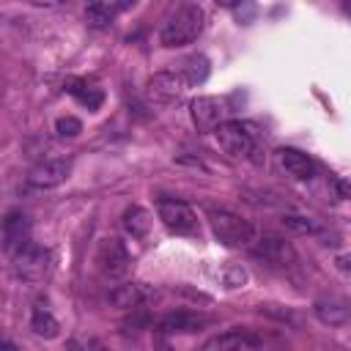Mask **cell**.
Masks as SVG:
<instances>
[{
  "label": "cell",
  "mask_w": 351,
  "mask_h": 351,
  "mask_svg": "<svg viewBox=\"0 0 351 351\" xmlns=\"http://www.w3.org/2000/svg\"><path fill=\"white\" fill-rule=\"evenodd\" d=\"M277 162L296 181H307V178L315 176V162L304 151H299V148H280L277 151Z\"/></svg>",
  "instance_id": "obj_12"
},
{
  "label": "cell",
  "mask_w": 351,
  "mask_h": 351,
  "mask_svg": "<svg viewBox=\"0 0 351 351\" xmlns=\"http://www.w3.org/2000/svg\"><path fill=\"white\" fill-rule=\"evenodd\" d=\"M148 296H151V291L143 282H123V285H115L110 291V304L112 307H121V310H134Z\"/></svg>",
  "instance_id": "obj_16"
},
{
  "label": "cell",
  "mask_w": 351,
  "mask_h": 351,
  "mask_svg": "<svg viewBox=\"0 0 351 351\" xmlns=\"http://www.w3.org/2000/svg\"><path fill=\"white\" fill-rule=\"evenodd\" d=\"M14 271L16 277L27 280V282H38L47 277L49 271V250H44L41 244H33L27 241L22 250H16L14 255Z\"/></svg>",
  "instance_id": "obj_6"
},
{
  "label": "cell",
  "mask_w": 351,
  "mask_h": 351,
  "mask_svg": "<svg viewBox=\"0 0 351 351\" xmlns=\"http://www.w3.org/2000/svg\"><path fill=\"white\" fill-rule=\"evenodd\" d=\"M71 173V162L69 159H44L38 165L30 167L27 173V181L38 189H52V186H60Z\"/></svg>",
  "instance_id": "obj_8"
},
{
  "label": "cell",
  "mask_w": 351,
  "mask_h": 351,
  "mask_svg": "<svg viewBox=\"0 0 351 351\" xmlns=\"http://www.w3.org/2000/svg\"><path fill=\"white\" fill-rule=\"evenodd\" d=\"M222 101L217 96H197L189 104V115L197 132H217V126L222 123Z\"/></svg>",
  "instance_id": "obj_9"
},
{
  "label": "cell",
  "mask_w": 351,
  "mask_h": 351,
  "mask_svg": "<svg viewBox=\"0 0 351 351\" xmlns=\"http://www.w3.org/2000/svg\"><path fill=\"white\" fill-rule=\"evenodd\" d=\"M222 282H225V288H241L247 282V269L239 263H230L222 274Z\"/></svg>",
  "instance_id": "obj_24"
},
{
  "label": "cell",
  "mask_w": 351,
  "mask_h": 351,
  "mask_svg": "<svg viewBox=\"0 0 351 351\" xmlns=\"http://www.w3.org/2000/svg\"><path fill=\"white\" fill-rule=\"evenodd\" d=\"M178 71H181V80L186 85H203L208 80L211 66H208V58L206 55H189L186 60H181V69Z\"/></svg>",
  "instance_id": "obj_20"
},
{
  "label": "cell",
  "mask_w": 351,
  "mask_h": 351,
  "mask_svg": "<svg viewBox=\"0 0 351 351\" xmlns=\"http://www.w3.org/2000/svg\"><path fill=\"white\" fill-rule=\"evenodd\" d=\"M156 214H159L162 225L170 233H176V236H192V233H197V217H195L192 206L184 203V200L162 197L156 203Z\"/></svg>",
  "instance_id": "obj_3"
},
{
  "label": "cell",
  "mask_w": 351,
  "mask_h": 351,
  "mask_svg": "<svg viewBox=\"0 0 351 351\" xmlns=\"http://www.w3.org/2000/svg\"><path fill=\"white\" fill-rule=\"evenodd\" d=\"M184 80L181 74H173V71H156L148 77L145 82V99L151 104H176L181 101L184 96Z\"/></svg>",
  "instance_id": "obj_7"
},
{
  "label": "cell",
  "mask_w": 351,
  "mask_h": 351,
  "mask_svg": "<svg viewBox=\"0 0 351 351\" xmlns=\"http://www.w3.org/2000/svg\"><path fill=\"white\" fill-rule=\"evenodd\" d=\"M0 351H19V348H16V346H14L11 340H3V346H0Z\"/></svg>",
  "instance_id": "obj_29"
},
{
  "label": "cell",
  "mask_w": 351,
  "mask_h": 351,
  "mask_svg": "<svg viewBox=\"0 0 351 351\" xmlns=\"http://www.w3.org/2000/svg\"><path fill=\"white\" fill-rule=\"evenodd\" d=\"M255 255H261L263 261H269L274 266H293L296 263V250L285 239H277V236L261 239L255 247Z\"/></svg>",
  "instance_id": "obj_13"
},
{
  "label": "cell",
  "mask_w": 351,
  "mask_h": 351,
  "mask_svg": "<svg viewBox=\"0 0 351 351\" xmlns=\"http://www.w3.org/2000/svg\"><path fill=\"white\" fill-rule=\"evenodd\" d=\"M96 263H99V271L104 277L121 280L132 266V255L118 236H104L99 241V250H96Z\"/></svg>",
  "instance_id": "obj_4"
},
{
  "label": "cell",
  "mask_w": 351,
  "mask_h": 351,
  "mask_svg": "<svg viewBox=\"0 0 351 351\" xmlns=\"http://www.w3.org/2000/svg\"><path fill=\"white\" fill-rule=\"evenodd\" d=\"M154 346H156V351H176V348H173V346H170V343H167L162 335L156 337V343H154Z\"/></svg>",
  "instance_id": "obj_27"
},
{
  "label": "cell",
  "mask_w": 351,
  "mask_h": 351,
  "mask_svg": "<svg viewBox=\"0 0 351 351\" xmlns=\"http://www.w3.org/2000/svg\"><path fill=\"white\" fill-rule=\"evenodd\" d=\"M343 11H346V14L351 16V3H346V5H343Z\"/></svg>",
  "instance_id": "obj_30"
},
{
  "label": "cell",
  "mask_w": 351,
  "mask_h": 351,
  "mask_svg": "<svg viewBox=\"0 0 351 351\" xmlns=\"http://www.w3.org/2000/svg\"><path fill=\"white\" fill-rule=\"evenodd\" d=\"M66 351H88V348H85V346H80L77 340H69V343H66Z\"/></svg>",
  "instance_id": "obj_28"
},
{
  "label": "cell",
  "mask_w": 351,
  "mask_h": 351,
  "mask_svg": "<svg viewBox=\"0 0 351 351\" xmlns=\"http://www.w3.org/2000/svg\"><path fill=\"white\" fill-rule=\"evenodd\" d=\"M203 324H206V318H200L197 313H189V310H176V313H167V315H162V318H159L156 332H159V335L197 332Z\"/></svg>",
  "instance_id": "obj_15"
},
{
  "label": "cell",
  "mask_w": 351,
  "mask_h": 351,
  "mask_svg": "<svg viewBox=\"0 0 351 351\" xmlns=\"http://www.w3.org/2000/svg\"><path fill=\"white\" fill-rule=\"evenodd\" d=\"M217 145L228 154V156H247L255 148V132L250 123L241 121H225L217 126Z\"/></svg>",
  "instance_id": "obj_5"
},
{
  "label": "cell",
  "mask_w": 351,
  "mask_h": 351,
  "mask_svg": "<svg viewBox=\"0 0 351 351\" xmlns=\"http://www.w3.org/2000/svg\"><path fill=\"white\" fill-rule=\"evenodd\" d=\"M66 90L80 101V104H85L88 110H96L101 101H104V93H101V88H96V85H90L88 80H66Z\"/></svg>",
  "instance_id": "obj_18"
},
{
  "label": "cell",
  "mask_w": 351,
  "mask_h": 351,
  "mask_svg": "<svg viewBox=\"0 0 351 351\" xmlns=\"http://www.w3.org/2000/svg\"><path fill=\"white\" fill-rule=\"evenodd\" d=\"M55 132H58V137H77L82 132V121L74 115H63L55 121Z\"/></svg>",
  "instance_id": "obj_23"
},
{
  "label": "cell",
  "mask_w": 351,
  "mask_h": 351,
  "mask_svg": "<svg viewBox=\"0 0 351 351\" xmlns=\"http://www.w3.org/2000/svg\"><path fill=\"white\" fill-rule=\"evenodd\" d=\"M258 346V337L250 335L247 329H230V332H222L217 337H211L203 351H250Z\"/></svg>",
  "instance_id": "obj_14"
},
{
  "label": "cell",
  "mask_w": 351,
  "mask_h": 351,
  "mask_svg": "<svg viewBox=\"0 0 351 351\" xmlns=\"http://www.w3.org/2000/svg\"><path fill=\"white\" fill-rule=\"evenodd\" d=\"M123 222V230L132 236V239H145L148 230H151V214L143 208V206H129L121 217Z\"/></svg>",
  "instance_id": "obj_17"
},
{
  "label": "cell",
  "mask_w": 351,
  "mask_h": 351,
  "mask_svg": "<svg viewBox=\"0 0 351 351\" xmlns=\"http://www.w3.org/2000/svg\"><path fill=\"white\" fill-rule=\"evenodd\" d=\"M203 27H206V11L197 3H184L162 25L159 41H162V47H170V49L184 47V44H192L203 33Z\"/></svg>",
  "instance_id": "obj_1"
},
{
  "label": "cell",
  "mask_w": 351,
  "mask_h": 351,
  "mask_svg": "<svg viewBox=\"0 0 351 351\" xmlns=\"http://www.w3.org/2000/svg\"><path fill=\"white\" fill-rule=\"evenodd\" d=\"M123 8H129V3H90L85 8V22L90 27H107L115 19V14Z\"/></svg>",
  "instance_id": "obj_19"
},
{
  "label": "cell",
  "mask_w": 351,
  "mask_h": 351,
  "mask_svg": "<svg viewBox=\"0 0 351 351\" xmlns=\"http://www.w3.org/2000/svg\"><path fill=\"white\" fill-rule=\"evenodd\" d=\"M313 313H315V318H318L321 324H326V326H343V324L351 321V302L343 299V296L329 293V296L315 299Z\"/></svg>",
  "instance_id": "obj_11"
},
{
  "label": "cell",
  "mask_w": 351,
  "mask_h": 351,
  "mask_svg": "<svg viewBox=\"0 0 351 351\" xmlns=\"http://www.w3.org/2000/svg\"><path fill=\"white\" fill-rule=\"evenodd\" d=\"M282 225L293 233H315L318 225L310 217H299V214H282Z\"/></svg>",
  "instance_id": "obj_22"
},
{
  "label": "cell",
  "mask_w": 351,
  "mask_h": 351,
  "mask_svg": "<svg viewBox=\"0 0 351 351\" xmlns=\"http://www.w3.org/2000/svg\"><path fill=\"white\" fill-rule=\"evenodd\" d=\"M335 189H337L340 197L351 200V178H337V181H335Z\"/></svg>",
  "instance_id": "obj_25"
},
{
  "label": "cell",
  "mask_w": 351,
  "mask_h": 351,
  "mask_svg": "<svg viewBox=\"0 0 351 351\" xmlns=\"http://www.w3.org/2000/svg\"><path fill=\"white\" fill-rule=\"evenodd\" d=\"M30 329H33L38 337H44V340H52V337H58L60 324H58V318H55L49 310L36 307L33 315H30Z\"/></svg>",
  "instance_id": "obj_21"
},
{
  "label": "cell",
  "mask_w": 351,
  "mask_h": 351,
  "mask_svg": "<svg viewBox=\"0 0 351 351\" xmlns=\"http://www.w3.org/2000/svg\"><path fill=\"white\" fill-rule=\"evenodd\" d=\"M27 241H30V219H27V214H22L19 208L8 211L5 219H3V247H5V252L14 255Z\"/></svg>",
  "instance_id": "obj_10"
},
{
  "label": "cell",
  "mask_w": 351,
  "mask_h": 351,
  "mask_svg": "<svg viewBox=\"0 0 351 351\" xmlns=\"http://www.w3.org/2000/svg\"><path fill=\"white\" fill-rule=\"evenodd\" d=\"M211 233L228 247H247L255 241V228L233 211H208Z\"/></svg>",
  "instance_id": "obj_2"
},
{
  "label": "cell",
  "mask_w": 351,
  "mask_h": 351,
  "mask_svg": "<svg viewBox=\"0 0 351 351\" xmlns=\"http://www.w3.org/2000/svg\"><path fill=\"white\" fill-rule=\"evenodd\" d=\"M335 263H337V269H340V271L351 274V255H340V258H337Z\"/></svg>",
  "instance_id": "obj_26"
}]
</instances>
